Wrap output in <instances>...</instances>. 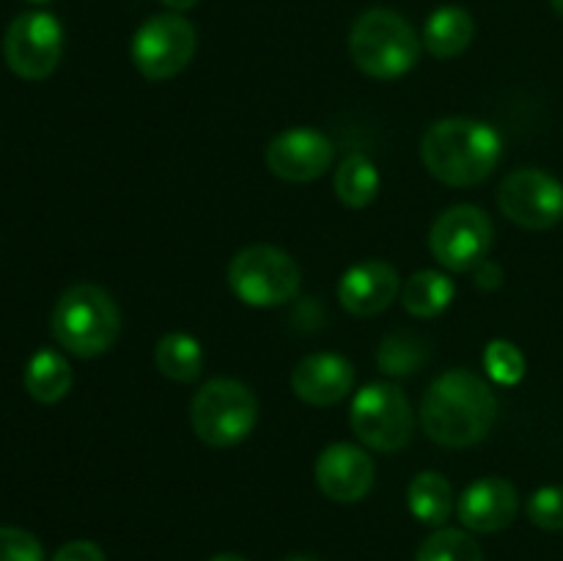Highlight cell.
Segmentation results:
<instances>
[{
	"mask_svg": "<svg viewBox=\"0 0 563 561\" xmlns=\"http://www.w3.org/2000/svg\"><path fill=\"white\" fill-rule=\"evenodd\" d=\"M498 418V399L478 374L449 369L421 399V427L445 449H467L489 435Z\"/></svg>",
	"mask_w": 563,
	"mask_h": 561,
	"instance_id": "obj_1",
	"label": "cell"
},
{
	"mask_svg": "<svg viewBox=\"0 0 563 561\" xmlns=\"http://www.w3.org/2000/svg\"><path fill=\"white\" fill-rule=\"evenodd\" d=\"M504 157V138L489 121L451 116L423 132L421 160L429 174L449 187H476L489 179Z\"/></svg>",
	"mask_w": 563,
	"mask_h": 561,
	"instance_id": "obj_2",
	"label": "cell"
},
{
	"mask_svg": "<svg viewBox=\"0 0 563 561\" xmlns=\"http://www.w3.org/2000/svg\"><path fill=\"white\" fill-rule=\"evenodd\" d=\"M55 341L77 358H97L119 341L121 311L97 284H75L58 297L49 317Z\"/></svg>",
	"mask_w": 563,
	"mask_h": 561,
	"instance_id": "obj_3",
	"label": "cell"
},
{
	"mask_svg": "<svg viewBox=\"0 0 563 561\" xmlns=\"http://www.w3.org/2000/svg\"><path fill=\"white\" fill-rule=\"evenodd\" d=\"M350 55L363 75L396 80L418 64L421 42L401 14L390 9H368L350 28Z\"/></svg>",
	"mask_w": 563,
	"mask_h": 561,
	"instance_id": "obj_4",
	"label": "cell"
},
{
	"mask_svg": "<svg viewBox=\"0 0 563 561\" xmlns=\"http://www.w3.org/2000/svg\"><path fill=\"white\" fill-rule=\"evenodd\" d=\"M258 399L245 383L214 377L190 402V424L198 440L214 449L242 443L256 429Z\"/></svg>",
	"mask_w": 563,
	"mask_h": 561,
	"instance_id": "obj_5",
	"label": "cell"
},
{
	"mask_svg": "<svg viewBox=\"0 0 563 561\" xmlns=\"http://www.w3.org/2000/svg\"><path fill=\"white\" fill-rule=\"evenodd\" d=\"M300 284V264L284 248L247 245L231 258V292L251 308L284 306V302L295 300Z\"/></svg>",
	"mask_w": 563,
	"mask_h": 561,
	"instance_id": "obj_6",
	"label": "cell"
},
{
	"mask_svg": "<svg viewBox=\"0 0 563 561\" xmlns=\"http://www.w3.org/2000/svg\"><path fill=\"white\" fill-rule=\"evenodd\" d=\"M412 407L394 383H368L352 396L350 427L374 451H399L412 438Z\"/></svg>",
	"mask_w": 563,
	"mask_h": 561,
	"instance_id": "obj_7",
	"label": "cell"
},
{
	"mask_svg": "<svg viewBox=\"0 0 563 561\" xmlns=\"http://www.w3.org/2000/svg\"><path fill=\"white\" fill-rule=\"evenodd\" d=\"M196 28L176 11L154 14L135 31L130 55L135 69L146 80H170L190 66L196 55Z\"/></svg>",
	"mask_w": 563,
	"mask_h": 561,
	"instance_id": "obj_8",
	"label": "cell"
},
{
	"mask_svg": "<svg viewBox=\"0 0 563 561\" xmlns=\"http://www.w3.org/2000/svg\"><path fill=\"white\" fill-rule=\"evenodd\" d=\"M493 220L473 204L445 209L429 231V251L451 273H471L487 262L493 248Z\"/></svg>",
	"mask_w": 563,
	"mask_h": 561,
	"instance_id": "obj_9",
	"label": "cell"
},
{
	"mask_svg": "<svg viewBox=\"0 0 563 561\" xmlns=\"http://www.w3.org/2000/svg\"><path fill=\"white\" fill-rule=\"evenodd\" d=\"M64 55V28L47 11H25L5 28L3 58L22 80H44Z\"/></svg>",
	"mask_w": 563,
	"mask_h": 561,
	"instance_id": "obj_10",
	"label": "cell"
},
{
	"mask_svg": "<svg viewBox=\"0 0 563 561\" xmlns=\"http://www.w3.org/2000/svg\"><path fill=\"white\" fill-rule=\"evenodd\" d=\"M498 207L522 229H553L563 220V185L542 168H517L500 182Z\"/></svg>",
	"mask_w": 563,
	"mask_h": 561,
	"instance_id": "obj_11",
	"label": "cell"
},
{
	"mask_svg": "<svg viewBox=\"0 0 563 561\" xmlns=\"http://www.w3.org/2000/svg\"><path fill=\"white\" fill-rule=\"evenodd\" d=\"M333 141L313 127H291L269 141L264 160L284 182H313L333 163Z\"/></svg>",
	"mask_w": 563,
	"mask_h": 561,
	"instance_id": "obj_12",
	"label": "cell"
},
{
	"mask_svg": "<svg viewBox=\"0 0 563 561\" xmlns=\"http://www.w3.org/2000/svg\"><path fill=\"white\" fill-rule=\"evenodd\" d=\"M520 509V495L509 479L484 476L462 490L456 501V515L467 531L495 534L511 526Z\"/></svg>",
	"mask_w": 563,
	"mask_h": 561,
	"instance_id": "obj_13",
	"label": "cell"
},
{
	"mask_svg": "<svg viewBox=\"0 0 563 561\" xmlns=\"http://www.w3.org/2000/svg\"><path fill=\"white\" fill-rule=\"evenodd\" d=\"M317 484L335 504H355L374 487V460L361 446H328L317 460Z\"/></svg>",
	"mask_w": 563,
	"mask_h": 561,
	"instance_id": "obj_14",
	"label": "cell"
},
{
	"mask_svg": "<svg viewBox=\"0 0 563 561\" xmlns=\"http://www.w3.org/2000/svg\"><path fill=\"white\" fill-rule=\"evenodd\" d=\"M399 286L394 264L385 258H363L341 275L339 302L352 317H374L396 300Z\"/></svg>",
	"mask_w": 563,
	"mask_h": 561,
	"instance_id": "obj_15",
	"label": "cell"
},
{
	"mask_svg": "<svg viewBox=\"0 0 563 561\" xmlns=\"http://www.w3.org/2000/svg\"><path fill=\"white\" fill-rule=\"evenodd\" d=\"M355 385V369L339 352H311L291 372L297 399L313 407H330L346 399Z\"/></svg>",
	"mask_w": 563,
	"mask_h": 561,
	"instance_id": "obj_16",
	"label": "cell"
},
{
	"mask_svg": "<svg viewBox=\"0 0 563 561\" xmlns=\"http://www.w3.org/2000/svg\"><path fill=\"white\" fill-rule=\"evenodd\" d=\"M473 33H476V22L462 6H440L423 25V44L434 58L449 61L471 47Z\"/></svg>",
	"mask_w": 563,
	"mask_h": 561,
	"instance_id": "obj_17",
	"label": "cell"
},
{
	"mask_svg": "<svg viewBox=\"0 0 563 561\" xmlns=\"http://www.w3.org/2000/svg\"><path fill=\"white\" fill-rule=\"evenodd\" d=\"M407 506L418 522L440 528L443 522H449L456 506L454 487L443 473L421 471L418 476H412L410 487H407Z\"/></svg>",
	"mask_w": 563,
	"mask_h": 561,
	"instance_id": "obj_18",
	"label": "cell"
},
{
	"mask_svg": "<svg viewBox=\"0 0 563 561\" xmlns=\"http://www.w3.org/2000/svg\"><path fill=\"white\" fill-rule=\"evenodd\" d=\"M22 383H25L31 399L42 402V405H55L69 394L75 377H71L69 361L58 350H38L27 361Z\"/></svg>",
	"mask_w": 563,
	"mask_h": 561,
	"instance_id": "obj_19",
	"label": "cell"
},
{
	"mask_svg": "<svg viewBox=\"0 0 563 561\" xmlns=\"http://www.w3.org/2000/svg\"><path fill=\"white\" fill-rule=\"evenodd\" d=\"M456 284L438 270H418L401 289V306L418 319H434L454 302Z\"/></svg>",
	"mask_w": 563,
	"mask_h": 561,
	"instance_id": "obj_20",
	"label": "cell"
},
{
	"mask_svg": "<svg viewBox=\"0 0 563 561\" xmlns=\"http://www.w3.org/2000/svg\"><path fill=\"white\" fill-rule=\"evenodd\" d=\"M154 363L159 374L174 383H196L203 372V346L190 333H165L154 346Z\"/></svg>",
	"mask_w": 563,
	"mask_h": 561,
	"instance_id": "obj_21",
	"label": "cell"
},
{
	"mask_svg": "<svg viewBox=\"0 0 563 561\" xmlns=\"http://www.w3.org/2000/svg\"><path fill=\"white\" fill-rule=\"evenodd\" d=\"M379 185H383V179H379L377 163L372 157H366L363 152L350 154L339 165L333 179L335 196L350 209H366L377 198Z\"/></svg>",
	"mask_w": 563,
	"mask_h": 561,
	"instance_id": "obj_22",
	"label": "cell"
},
{
	"mask_svg": "<svg viewBox=\"0 0 563 561\" xmlns=\"http://www.w3.org/2000/svg\"><path fill=\"white\" fill-rule=\"evenodd\" d=\"M427 358V339H421L418 333H407V330H396V333L385 336L377 352L379 369L385 374H390V377H410V374L421 372Z\"/></svg>",
	"mask_w": 563,
	"mask_h": 561,
	"instance_id": "obj_23",
	"label": "cell"
},
{
	"mask_svg": "<svg viewBox=\"0 0 563 561\" xmlns=\"http://www.w3.org/2000/svg\"><path fill=\"white\" fill-rule=\"evenodd\" d=\"M416 561H484L482 548L460 528H438L418 548Z\"/></svg>",
	"mask_w": 563,
	"mask_h": 561,
	"instance_id": "obj_24",
	"label": "cell"
},
{
	"mask_svg": "<svg viewBox=\"0 0 563 561\" xmlns=\"http://www.w3.org/2000/svg\"><path fill=\"white\" fill-rule=\"evenodd\" d=\"M484 369L500 385H517L526 377V355L511 341L495 339L484 350Z\"/></svg>",
	"mask_w": 563,
	"mask_h": 561,
	"instance_id": "obj_25",
	"label": "cell"
},
{
	"mask_svg": "<svg viewBox=\"0 0 563 561\" xmlns=\"http://www.w3.org/2000/svg\"><path fill=\"white\" fill-rule=\"evenodd\" d=\"M528 517L542 531H563V487H539L528 498Z\"/></svg>",
	"mask_w": 563,
	"mask_h": 561,
	"instance_id": "obj_26",
	"label": "cell"
},
{
	"mask_svg": "<svg viewBox=\"0 0 563 561\" xmlns=\"http://www.w3.org/2000/svg\"><path fill=\"white\" fill-rule=\"evenodd\" d=\"M0 561H44V548L25 528L0 526Z\"/></svg>",
	"mask_w": 563,
	"mask_h": 561,
	"instance_id": "obj_27",
	"label": "cell"
},
{
	"mask_svg": "<svg viewBox=\"0 0 563 561\" xmlns=\"http://www.w3.org/2000/svg\"><path fill=\"white\" fill-rule=\"evenodd\" d=\"M53 561H108V559H104L102 548H99L97 542L75 539V542H66L64 548H58V553L53 556Z\"/></svg>",
	"mask_w": 563,
	"mask_h": 561,
	"instance_id": "obj_28",
	"label": "cell"
},
{
	"mask_svg": "<svg viewBox=\"0 0 563 561\" xmlns=\"http://www.w3.org/2000/svg\"><path fill=\"white\" fill-rule=\"evenodd\" d=\"M476 278H478V286H484V289H495V286L504 280V273H500V267H495V264L484 262L482 267H476Z\"/></svg>",
	"mask_w": 563,
	"mask_h": 561,
	"instance_id": "obj_29",
	"label": "cell"
},
{
	"mask_svg": "<svg viewBox=\"0 0 563 561\" xmlns=\"http://www.w3.org/2000/svg\"><path fill=\"white\" fill-rule=\"evenodd\" d=\"M159 3H165L170 11H176V14H181V11L192 9V6H196L198 0H159Z\"/></svg>",
	"mask_w": 563,
	"mask_h": 561,
	"instance_id": "obj_30",
	"label": "cell"
},
{
	"mask_svg": "<svg viewBox=\"0 0 563 561\" xmlns=\"http://www.w3.org/2000/svg\"><path fill=\"white\" fill-rule=\"evenodd\" d=\"M209 561H247V559L240 553H218V556H212Z\"/></svg>",
	"mask_w": 563,
	"mask_h": 561,
	"instance_id": "obj_31",
	"label": "cell"
},
{
	"mask_svg": "<svg viewBox=\"0 0 563 561\" xmlns=\"http://www.w3.org/2000/svg\"><path fill=\"white\" fill-rule=\"evenodd\" d=\"M284 561H322V559H317V556H289V559Z\"/></svg>",
	"mask_w": 563,
	"mask_h": 561,
	"instance_id": "obj_32",
	"label": "cell"
},
{
	"mask_svg": "<svg viewBox=\"0 0 563 561\" xmlns=\"http://www.w3.org/2000/svg\"><path fill=\"white\" fill-rule=\"evenodd\" d=\"M550 3H553V9L559 11V14L563 16V0H550Z\"/></svg>",
	"mask_w": 563,
	"mask_h": 561,
	"instance_id": "obj_33",
	"label": "cell"
},
{
	"mask_svg": "<svg viewBox=\"0 0 563 561\" xmlns=\"http://www.w3.org/2000/svg\"><path fill=\"white\" fill-rule=\"evenodd\" d=\"M27 3H47V0H27Z\"/></svg>",
	"mask_w": 563,
	"mask_h": 561,
	"instance_id": "obj_34",
	"label": "cell"
}]
</instances>
